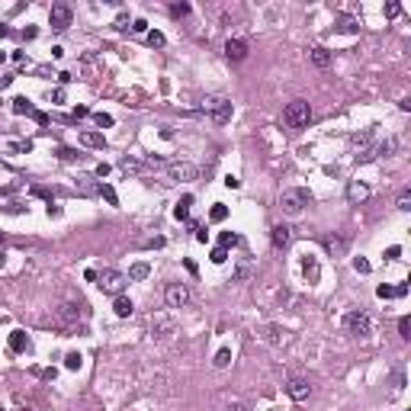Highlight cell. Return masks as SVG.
I'll list each match as a JSON object with an SVG mask.
<instances>
[{
  "label": "cell",
  "instance_id": "24",
  "mask_svg": "<svg viewBox=\"0 0 411 411\" xmlns=\"http://www.w3.org/2000/svg\"><path fill=\"white\" fill-rule=\"evenodd\" d=\"M119 167L126 170V173H138V170H142V164H138L135 157H122V161H119Z\"/></svg>",
  "mask_w": 411,
  "mask_h": 411
},
{
  "label": "cell",
  "instance_id": "1",
  "mask_svg": "<svg viewBox=\"0 0 411 411\" xmlns=\"http://www.w3.org/2000/svg\"><path fill=\"white\" fill-rule=\"evenodd\" d=\"M309 203H312V193L302 190V187H292V190H283V193H279V209H283L286 215H299Z\"/></svg>",
  "mask_w": 411,
  "mask_h": 411
},
{
  "label": "cell",
  "instance_id": "34",
  "mask_svg": "<svg viewBox=\"0 0 411 411\" xmlns=\"http://www.w3.org/2000/svg\"><path fill=\"white\" fill-rule=\"evenodd\" d=\"M398 209H401V212H408V209H411V190H401V196H398Z\"/></svg>",
  "mask_w": 411,
  "mask_h": 411
},
{
  "label": "cell",
  "instance_id": "33",
  "mask_svg": "<svg viewBox=\"0 0 411 411\" xmlns=\"http://www.w3.org/2000/svg\"><path fill=\"white\" fill-rule=\"evenodd\" d=\"M81 360H84L81 354H68L65 357V366H68V370H81Z\"/></svg>",
  "mask_w": 411,
  "mask_h": 411
},
{
  "label": "cell",
  "instance_id": "31",
  "mask_svg": "<svg viewBox=\"0 0 411 411\" xmlns=\"http://www.w3.org/2000/svg\"><path fill=\"white\" fill-rule=\"evenodd\" d=\"M100 196H106L109 206H119V196H116V190H112V187H100Z\"/></svg>",
  "mask_w": 411,
  "mask_h": 411
},
{
  "label": "cell",
  "instance_id": "8",
  "mask_svg": "<svg viewBox=\"0 0 411 411\" xmlns=\"http://www.w3.org/2000/svg\"><path fill=\"white\" fill-rule=\"evenodd\" d=\"M196 164H190V161H177V164H167V177L170 180H183V183H187V180H196Z\"/></svg>",
  "mask_w": 411,
  "mask_h": 411
},
{
  "label": "cell",
  "instance_id": "41",
  "mask_svg": "<svg viewBox=\"0 0 411 411\" xmlns=\"http://www.w3.org/2000/svg\"><path fill=\"white\" fill-rule=\"evenodd\" d=\"M84 116H90V109H87V106H77V109H74V119H84Z\"/></svg>",
  "mask_w": 411,
  "mask_h": 411
},
{
  "label": "cell",
  "instance_id": "25",
  "mask_svg": "<svg viewBox=\"0 0 411 411\" xmlns=\"http://www.w3.org/2000/svg\"><path fill=\"white\" fill-rule=\"evenodd\" d=\"M231 244H238V234H231V231H222V234H218V248L228 251Z\"/></svg>",
  "mask_w": 411,
  "mask_h": 411
},
{
  "label": "cell",
  "instance_id": "14",
  "mask_svg": "<svg viewBox=\"0 0 411 411\" xmlns=\"http://www.w3.org/2000/svg\"><path fill=\"white\" fill-rule=\"evenodd\" d=\"M347 199H350L354 206L363 203V199H370V187L360 183V180H350V183H347Z\"/></svg>",
  "mask_w": 411,
  "mask_h": 411
},
{
  "label": "cell",
  "instance_id": "3",
  "mask_svg": "<svg viewBox=\"0 0 411 411\" xmlns=\"http://www.w3.org/2000/svg\"><path fill=\"white\" fill-rule=\"evenodd\" d=\"M126 283H129V276L119 273V270H103V273H97V286H100V292H106V296H122Z\"/></svg>",
  "mask_w": 411,
  "mask_h": 411
},
{
  "label": "cell",
  "instance_id": "6",
  "mask_svg": "<svg viewBox=\"0 0 411 411\" xmlns=\"http://www.w3.org/2000/svg\"><path fill=\"white\" fill-rule=\"evenodd\" d=\"M344 328L350 331L354 337H366L373 331V321H370V315H366V312H347L344 315Z\"/></svg>",
  "mask_w": 411,
  "mask_h": 411
},
{
  "label": "cell",
  "instance_id": "16",
  "mask_svg": "<svg viewBox=\"0 0 411 411\" xmlns=\"http://www.w3.org/2000/svg\"><path fill=\"white\" fill-rule=\"evenodd\" d=\"M112 312H116L119 318H129V315L135 312V305H132V299H126V296H116V302H112Z\"/></svg>",
  "mask_w": 411,
  "mask_h": 411
},
{
  "label": "cell",
  "instance_id": "9",
  "mask_svg": "<svg viewBox=\"0 0 411 411\" xmlns=\"http://www.w3.org/2000/svg\"><path fill=\"white\" fill-rule=\"evenodd\" d=\"M71 7L68 4H51V13H48V20H51V26H55V29H68V26H71Z\"/></svg>",
  "mask_w": 411,
  "mask_h": 411
},
{
  "label": "cell",
  "instance_id": "11",
  "mask_svg": "<svg viewBox=\"0 0 411 411\" xmlns=\"http://www.w3.org/2000/svg\"><path fill=\"white\" fill-rule=\"evenodd\" d=\"M321 244H325V251H328L331 257H340V254L347 251V238H344V234H337V231H334V234H325Z\"/></svg>",
  "mask_w": 411,
  "mask_h": 411
},
{
  "label": "cell",
  "instance_id": "20",
  "mask_svg": "<svg viewBox=\"0 0 411 411\" xmlns=\"http://www.w3.org/2000/svg\"><path fill=\"white\" fill-rule=\"evenodd\" d=\"M26 347H29V340H26V334H23V331H13V334H10V350L23 354Z\"/></svg>",
  "mask_w": 411,
  "mask_h": 411
},
{
  "label": "cell",
  "instance_id": "12",
  "mask_svg": "<svg viewBox=\"0 0 411 411\" xmlns=\"http://www.w3.org/2000/svg\"><path fill=\"white\" fill-rule=\"evenodd\" d=\"M225 58L228 61H244L248 58V42L244 39H228L225 42Z\"/></svg>",
  "mask_w": 411,
  "mask_h": 411
},
{
  "label": "cell",
  "instance_id": "4",
  "mask_svg": "<svg viewBox=\"0 0 411 411\" xmlns=\"http://www.w3.org/2000/svg\"><path fill=\"white\" fill-rule=\"evenodd\" d=\"M283 119H286V126H289V129H302V126H309V119H312V106L305 100H292L289 106H286Z\"/></svg>",
  "mask_w": 411,
  "mask_h": 411
},
{
  "label": "cell",
  "instance_id": "5",
  "mask_svg": "<svg viewBox=\"0 0 411 411\" xmlns=\"http://www.w3.org/2000/svg\"><path fill=\"white\" fill-rule=\"evenodd\" d=\"M84 315H87V309H84V305L77 309V305L65 302V305H58V309L51 312V325H55V328H71L77 318H84Z\"/></svg>",
  "mask_w": 411,
  "mask_h": 411
},
{
  "label": "cell",
  "instance_id": "15",
  "mask_svg": "<svg viewBox=\"0 0 411 411\" xmlns=\"http://www.w3.org/2000/svg\"><path fill=\"white\" fill-rule=\"evenodd\" d=\"M100 187H103V183H97L90 173L77 177V193H81V196H100Z\"/></svg>",
  "mask_w": 411,
  "mask_h": 411
},
{
  "label": "cell",
  "instance_id": "39",
  "mask_svg": "<svg viewBox=\"0 0 411 411\" xmlns=\"http://www.w3.org/2000/svg\"><path fill=\"white\" fill-rule=\"evenodd\" d=\"M225 411H251L248 405H244V401H231V405L228 408H225Z\"/></svg>",
  "mask_w": 411,
  "mask_h": 411
},
{
  "label": "cell",
  "instance_id": "26",
  "mask_svg": "<svg viewBox=\"0 0 411 411\" xmlns=\"http://www.w3.org/2000/svg\"><path fill=\"white\" fill-rule=\"evenodd\" d=\"M164 42H167V39H164V32H157V29L148 32V45H151V48H161Z\"/></svg>",
  "mask_w": 411,
  "mask_h": 411
},
{
  "label": "cell",
  "instance_id": "29",
  "mask_svg": "<svg viewBox=\"0 0 411 411\" xmlns=\"http://www.w3.org/2000/svg\"><path fill=\"white\" fill-rule=\"evenodd\" d=\"M93 122H97L100 129H109L112 126V116H109V112H93Z\"/></svg>",
  "mask_w": 411,
  "mask_h": 411
},
{
  "label": "cell",
  "instance_id": "22",
  "mask_svg": "<svg viewBox=\"0 0 411 411\" xmlns=\"http://www.w3.org/2000/svg\"><path fill=\"white\" fill-rule=\"evenodd\" d=\"M81 142H84L87 148H103V135H100V132H84Z\"/></svg>",
  "mask_w": 411,
  "mask_h": 411
},
{
  "label": "cell",
  "instance_id": "23",
  "mask_svg": "<svg viewBox=\"0 0 411 411\" xmlns=\"http://www.w3.org/2000/svg\"><path fill=\"white\" fill-rule=\"evenodd\" d=\"M148 273H151V267H148V264H132V270H129V279H145Z\"/></svg>",
  "mask_w": 411,
  "mask_h": 411
},
{
  "label": "cell",
  "instance_id": "28",
  "mask_svg": "<svg viewBox=\"0 0 411 411\" xmlns=\"http://www.w3.org/2000/svg\"><path fill=\"white\" fill-rule=\"evenodd\" d=\"M360 26H357L354 16H340V32H357Z\"/></svg>",
  "mask_w": 411,
  "mask_h": 411
},
{
  "label": "cell",
  "instance_id": "21",
  "mask_svg": "<svg viewBox=\"0 0 411 411\" xmlns=\"http://www.w3.org/2000/svg\"><path fill=\"white\" fill-rule=\"evenodd\" d=\"M13 112H16V116H23V112L29 116V112H36V109H32V103L26 100V97H16V100H13Z\"/></svg>",
  "mask_w": 411,
  "mask_h": 411
},
{
  "label": "cell",
  "instance_id": "10",
  "mask_svg": "<svg viewBox=\"0 0 411 411\" xmlns=\"http://www.w3.org/2000/svg\"><path fill=\"white\" fill-rule=\"evenodd\" d=\"M270 241H273L276 251H286V248H289V241H292V228H289V225H273Z\"/></svg>",
  "mask_w": 411,
  "mask_h": 411
},
{
  "label": "cell",
  "instance_id": "18",
  "mask_svg": "<svg viewBox=\"0 0 411 411\" xmlns=\"http://www.w3.org/2000/svg\"><path fill=\"white\" fill-rule=\"evenodd\" d=\"M312 65H315V68H328V65H331V51L321 48V45L312 48Z\"/></svg>",
  "mask_w": 411,
  "mask_h": 411
},
{
  "label": "cell",
  "instance_id": "32",
  "mask_svg": "<svg viewBox=\"0 0 411 411\" xmlns=\"http://www.w3.org/2000/svg\"><path fill=\"white\" fill-rule=\"evenodd\" d=\"M398 334L405 337V340L411 337V318H408V315H405V318H398Z\"/></svg>",
  "mask_w": 411,
  "mask_h": 411
},
{
  "label": "cell",
  "instance_id": "35",
  "mask_svg": "<svg viewBox=\"0 0 411 411\" xmlns=\"http://www.w3.org/2000/svg\"><path fill=\"white\" fill-rule=\"evenodd\" d=\"M170 16H177V20H180V16H190V4H173L170 7Z\"/></svg>",
  "mask_w": 411,
  "mask_h": 411
},
{
  "label": "cell",
  "instance_id": "42",
  "mask_svg": "<svg viewBox=\"0 0 411 411\" xmlns=\"http://www.w3.org/2000/svg\"><path fill=\"white\" fill-rule=\"evenodd\" d=\"M132 29H135V32H145V29H148V23H145V20H135V23H132Z\"/></svg>",
  "mask_w": 411,
  "mask_h": 411
},
{
  "label": "cell",
  "instance_id": "13",
  "mask_svg": "<svg viewBox=\"0 0 411 411\" xmlns=\"http://www.w3.org/2000/svg\"><path fill=\"white\" fill-rule=\"evenodd\" d=\"M286 392H289V398H292V401H305V398L312 395V386H309L305 379H289Z\"/></svg>",
  "mask_w": 411,
  "mask_h": 411
},
{
  "label": "cell",
  "instance_id": "45",
  "mask_svg": "<svg viewBox=\"0 0 411 411\" xmlns=\"http://www.w3.org/2000/svg\"><path fill=\"white\" fill-rule=\"evenodd\" d=\"M4 241H7V238H4V231H0V244H4Z\"/></svg>",
  "mask_w": 411,
  "mask_h": 411
},
{
  "label": "cell",
  "instance_id": "19",
  "mask_svg": "<svg viewBox=\"0 0 411 411\" xmlns=\"http://www.w3.org/2000/svg\"><path fill=\"white\" fill-rule=\"evenodd\" d=\"M190 206H193V196H183L180 203H177V209H173V215H177L180 222H187V218H190Z\"/></svg>",
  "mask_w": 411,
  "mask_h": 411
},
{
  "label": "cell",
  "instance_id": "43",
  "mask_svg": "<svg viewBox=\"0 0 411 411\" xmlns=\"http://www.w3.org/2000/svg\"><path fill=\"white\" fill-rule=\"evenodd\" d=\"M398 254H401V248H389V251H386V257H389V260H395Z\"/></svg>",
  "mask_w": 411,
  "mask_h": 411
},
{
  "label": "cell",
  "instance_id": "30",
  "mask_svg": "<svg viewBox=\"0 0 411 411\" xmlns=\"http://www.w3.org/2000/svg\"><path fill=\"white\" fill-rule=\"evenodd\" d=\"M228 363H231V350H228V347H222V350L215 354V366H228Z\"/></svg>",
  "mask_w": 411,
  "mask_h": 411
},
{
  "label": "cell",
  "instance_id": "40",
  "mask_svg": "<svg viewBox=\"0 0 411 411\" xmlns=\"http://www.w3.org/2000/svg\"><path fill=\"white\" fill-rule=\"evenodd\" d=\"M398 13H401L398 4H386V16H398Z\"/></svg>",
  "mask_w": 411,
  "mask_h": 411
},
{
  "label": "cell",
  "instance_id": "27",
  "mask_svg": "<svg viewBox=\"0 0 411 411\" xmlns=\"http://www.w3.org/2000/svg\"><path fill=\"white\" fill-rule=\"evenodd\" d=\"M225 215H228V209H225L222 203H215L212 212H209V218H212V222H225Z\"/></svg>",
  "mask_w": 411,
  "mask_h": 411
},
{
  "label": "cell",
  "instance_id": "2",
  "mask_svg": "<svg viewBox=\"0 0 411 411\" xmlns=\"http://www.w3.org/2000/svg\"><path fill=\"white\" fill-rule=\"evenodd\" d=\"M203 112L212 122H218V126H225V122L231 119V103L222 97V93H212V97H206L203 100Z\"/></svg>",
  "mask_w": 411,
  "mask_h": 411
},
{
  "label": "cell",
  "instance_id": "37",
  "mask_svg": "<svg viewBox=\"0 0 411 411\" xmlns=\"http://www.w3.org/2000/svg\"><path fill=\"white\" fill-rule=\"evenodd\" d=\"M354 267H357V273H370V270H373V267H370V260H363V257H357V260H354Z\"/></svg>",
  "mask_w": 411,
  "mask_h": 411
},
{
  "label": "cell",
  "instance_id": "36",
  "mask_svg": "<svg viewBox=\"0 0 411 411\" xmlns=\"http://www.w3.org/2000/svg\"><path fill=\"white\" fill-rule=\"evenodd\" d=\"M225 260H228V251H225V248H215V251H212V264H225Z\"/></svg>",
  "mask_w": 411,
  "mask_h": 411
},
{
  "label": "cell",
  "instance_id": "7",
  "mask_svg": "<svg viewBox=\"0 0 411 411\" xmlns=\"http://www.w3.org/2000/svg\"><path fill=\"white\" fill-rule=\"evenodd\" d=\"M164 302H167V309H183V305L190 302V289L183 283H170L167 289H164Z\"/></svg>",
  "mask_w": 411,
  "mask_h": 411
},
{
  "label": "cell",
  "instance_id": "38",
  "mask_svg": "<svg viewBox=\"0 0 411 411\" xmlns=\"http://www.w3.org/2000/svg\"><path fill=\"white\" fill-rule=\"evenodd\" d=\"M61 161H74V157H81V154H77V151H71V148H61Z\"/></svg>",
  "mask_w": 411,
  "mask_h": 411
},
{
  "label": "cell",
  "instance_id": "17",
  "mask_svg": "<svg viewBox=\"0 0 411 411\" xmlns=\"http://www.w3.org/2000/svg\"><path fill=\"white\" fill-rule=\"evenodd\" d=\"M302 273L309 276V283H318V276H321L318 260H315V257H305V260H302Z\"/></svg>",
  "mask_w": 411,
  "mask_h": 411
},
{
  "label": "cell",
  "instance_id": "44",
  "mask_svg": "<svg viewBox=\"0 0 411 411\" xmlns=\"http://www.w3.org/2000/svg\"><path fill=\"white\" fill-rule=\"evenodd\" d=\"M4 36H10V29H7V26H0V39H4Z\"/></svg>",
  "mask_w": 411,
  "mask_h": 411
}]
</instances>
